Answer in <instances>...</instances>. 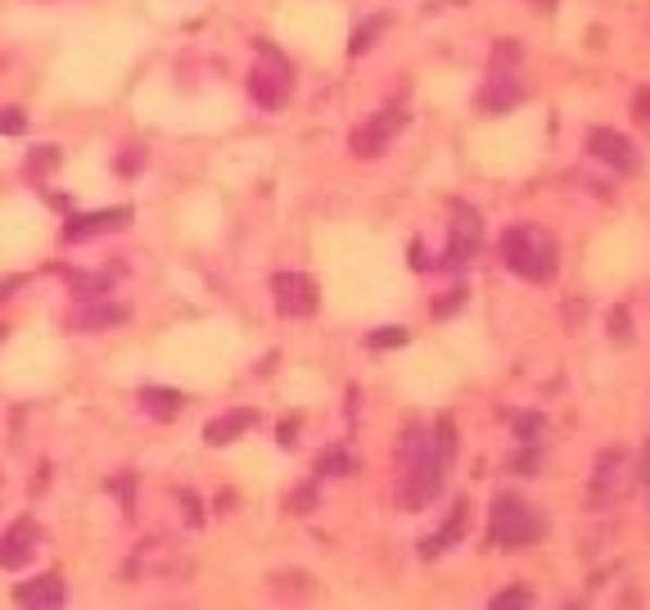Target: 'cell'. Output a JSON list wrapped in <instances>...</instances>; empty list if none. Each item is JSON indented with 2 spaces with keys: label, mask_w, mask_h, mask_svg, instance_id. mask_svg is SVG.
<instances>
[{
  "label": "cell",
  "mask_w": 650,
  "mask_h": 610,
  "mask_svg": "<svg viewBox=\"0 0 650 610\" xmlns=\"http://www.w3.org/2000/svg\"><path fill=\"white\" fill-rule=\"evenodd\" d=\"M492 606H498V610H506V606H534V593H524V588H506V593L492 597Z\"/></svg>",
  "instance_id": "28"
},
{
  "label": "cell",
  "mask_w": 650,
  "mask_h": 610,
  "mask_svg": "<svg viewBox=\"0 0 650 610\" xmlns=\"http://www.w3.org/2000/svg\"><path fill=\"white\" fill-rule=\"evenodd\" d=\"M366 344L370 349H402V344H407V330H402V326H380Z\"/></svg>",
  "instance_id": "23"
},
{
  "label": "cell",
  "mask_w": 650,
  "mask_h": 610,
  "mask_svg": "<svg viewBox=\"0 0 650 610\" xmlns=\"http://www.w3.org/2000/svg\"><path fill=\"white\" fill-rule=\"evenodd\" d=\"M258 425V412L254 407H231V412H222V416H212L208 425H204V443L208 448H226V443H235V439H244Z\"/></svg>",
  "instance_id": "14"
},
{
  "label": "cell",
  "mask_w": 650,
  "mask_h": 610,
  "mask_svg": "<svg viewBox=\"0 0 650 610\" xmlns=\"http://www.w3.org/2000/svg\"><path fill=\"white\" fill-rule=\"evenodd\" d=\"M127 321H132V308L127 303H113L109 294L105 298H77V308L69 313V326L82 334H100V330L127 326Z\"/></svg>",
  "instance_id": "12"
},
{
  "label": "cell",
  "mask_w": 650,
  "mask_h": 610,
  "mask_svg": "<svg viewBox=\"0 0 650 610\" xmlns=\"http://www.w3.org/2000/svg\"><path fill=\"white\" fill-rule=\"evenodd\" d=\"M587 155H592L597 163L614 168L618 176H633L641 168V155H637V145L624 136V132H614V127H597V132H587Z\"/></svg>",
  "instance_id": "9"
},
{
  "label": "cell",
  "mask_w": 650,
  "mask_h": 610,
  "mask_svg": "<svg viewBox=\"0 0 650 610\" xmlns=\"http://www.w3.org/2000/svg\"><path fill=\"white\" fill-rule=\"evenodd\" d=\"M258 54H262V64H254V73H249V96H254V105H262L267 113H275V109L290 100L294 73H290V64L267 41H258Z\"/></svg>",
  "instance_id": "5"
},
{
  "label": "cell",
  "mask_w": 650,
  "mask_h": 610,
  "mask_svg": "<svg viewBox=\"0 0 650 610\" xmlns=\"http://www.w3.org/2000/svg\"><path fill=\"white\" fill-rule=\"evenodd\" d=\"M605 326H610V340H618V344H628V334H633V330H628V308H614Z\"/></svg>",
  "instance_id": "26"
},
{
  "label": "cell",
  "mask_w": 650,
  "mask_h": 610,
  "mask_svg": "<svg viewBox=\"0 0 650 610\" xmlns=\"http://www.w3.org/2000/svg\"><path fill=\"white\" fill-rule=\"evenodd\" d=\"M23 127H27V118H23V109H0V136H23Z\"/></svg>",
  "instance_id": "24"
},
{
  "label": "cell",
  "mask_w": 650,
  "mask_h": 610,
  "mask_svg": "<svg viewBox=\"0 0 650 610\" xmlns=\"http://www.w3.org/2000/svg\"><path fill=\"white\" fill-rule=\"evenodd\" d=\"M271 294H275V313L298 321V317H312L317 313V281L303 277V271H275L271 277Z\"/></svg>",
  "instance_id": "8"
},
{
  "label": "cell",
  "mask_w": 650,
  "mask_h": 610,
  "mask_svg": "<svg viewBox=\"0 0 650 610\" xmlns=\"http://www.w3.org/2000/svg\"><path fill=\"white\" fill-rule=\"evenodd\" d=\"M136 212L127 204L118 208H96V212H77V218L64 222V244H86V240H100V235H113V231H127Z\"/></svg>",
  "instance_id": "10"
},
{
  "label": "cell",
  "mask_w": 650,
  "mask_h": 610,
  "mask_svg": "<svg viewBox=\"0 0 650 610\" xmlns=\"http://www.w3.org/2000/svg\"><path fill=\"white\" fill-rule=\"evenodd\" d=\"M69 588H64V578L59 574H41V578H27V584L14 588V601L23 606H64Z\"/></svg>",
  "instance_id": "15"
},
{
  "label": "cell",
  "mask_w": 650,
  "mask_h": 610,
  "mask_svg": "<svg viewBox=\"0 0 650 610\" xmlns=\"http://www.w3.org/2000/svg\"><path fill=\"white\" fill-rule=\"evenodd\" d=\"M54 168H59V149L54 145H37L33 155H27V172H33V176H46Z\"/></svg>",
  "instance_id": "22"
},
{
  "label": "cell",
  "mask_w": 650,
  "mask_h": 610,
  "mask_svg": "<svg viewBox=\"0 0 650 610\" xmlns=\"http://www.w3.org/2000/svg\"><path fill=\"white\" fill-rule=\"evenodd\" d=\"M456 456V430L452 420L439 416L433 425H412L397 443V507L402 511H425L429 502H439L447 471Z\"/></svg>",
  "instance_id": "1"
},
{
  "label": "cell",
  "mask_w": 650,
  "mask_h": 610,
  "mask_svg": "<svg viewBox=\"0 0 650 610\" xmlns=\"http://www.w3.org/2000/svg\"><path fill=\"white\" fill-rule=\"evenodd\" d=\"M483 244V222L475 208H456L452 212V231H447V254H443V267H466Z\"/></svg>",
  "instance_id": "11"
},
{
  "label": "cell",
  "mask_w": 650,
  "mask_h": 610,
  "mask_svg": "<svg viewBox=\"0 0 650 610\" xmlns=\"http://www.w3.org/2000/svg\"><path fill=\"white\" fill-rule=\"evenodd\" d=\"M353 471V456L344 448H330L317 456V475H348Z\"/></svg>",
  "instance_id": "21"
},
{
  "label": "cell",
  "mask_w": 650,
  "mask_h": 610,
  "mask_svg": "<svg viewBox=\"0 0 650 610\" xmlns=\"http://www.w3.org/2000/svg\"><path fill=\"white\" fill-rule=\"evenodd\" d=\"M515 59H519V46L515 41H502L498 50H492V73L479 90V109L483 113H506L511 105L524 100V82L515 73Z\"/></svg>",
  "instance_id": "4"
},
{
  "label": "cell",
  "mask_w": 650,
  "mask_h": 610,
  "mask_svg": "<svg viewBox=\"0 0 650 610\" xmlns=\"http://www.w3.org/2000/svg\"><path fill=\"white\" fill-rule=\"evenodd\" d=\"M511 425H515V439H519V443H538V439H542V430H547L542 412H515V416H511Z\"/></svg>",
  "instance_id": "20"
},
{
  "label": "cell",
  "mask_w": 650,
  "mask_h": 610,
  "mask_svg": "<svg viewBox=\"0 0 650 610\" xmlns=\"http://www.w3.org/2000/svg\"><path fill=\"white\" fill-rule=\"evenodd\" d=\"M466 511H470L466 502H456V507H452V521H447V525H443L439 534H429V538L420 542V557H425V561H433V557H443V552H447L452 542H461V534H466Z\"/></svg>",
  "instance_id": "17"
},
{
  "label": "cell",
  "mask_w": 650,
  "mask_h": 610,
  "mask_svg": "<svg viewBox=\"0 0 650 610\" xmlns=\"http://www.w3.org/2000/svg\"><path fill=\"white\" fill-rule=\"evenodd\" d=\"M502 263L519 281L547 285V281H555V271H561V244H555V235L538 222H515L502 235Z\"/></svg>",
  "instance_id": "2"
},
{
  "label": "cell",
  "mask_w": 650,
  "mask_h": 610,
  "mask_svg": "<svg viewBox=\"0 0 650 610\" xmlns=\"http://www.w3.org/2000/svg\"><path fill=\"white\" fill-rule=\"evenodd\" d=\"M641 475H650V443H646V466H641Z\"/></svg>",
  "instance_id": "29"
},
{
  "label": "cell",
  "mask_w": 650,
  "mask_h": 610,
  "mask_svg": "<svg viewBox=\"0 0 650 610\" xmlns=\"http://www.w3.org/2000/svg\"><path fill=\"white\" fill-rule=\"evenodd\" d=\"M312 507H317V488H312V484L298 488V493H290V511H294V515H307Z\"/></svg>",
  "instance_id": "27"
},
{
  "label": "cell",
  "mask_w": 650,
  "mask_h": 610,
  "mask_svg": "<svg viewBox=\"0 0 650 610\" xmlns=\"http://www.w3.org/2000/svg\"><path fill=\"white\" fill-rule=\"evenodd\" d=\"M547 534V521L542 511L534 502H524L519 493H498L488 507V538L492 547H506V552H515V547H529Z\"/></svg>",
  "instance_id": "3"
},
{
  "label": "cell",
  "mask_w": 650,
  "mask_h": 610,
  "mask_svg": "<svg viewBox=\"0 0 650 610\" xmlns=\"http://www.w3.org/2000/svg\"><path fill=\"white\" fill-rule=\"evenodd\" d=\"M389 23H393L389 14H370V19L357 27V33H353V41H348V54H353V59H361L370 46H376V37H380V33H389Z\"/></svg>",
  "instance_id": "19"
},
{
  "label": "cell",
  "mask_w": 650,
  "mask_h": 610,
  "mask_svg": "<svg viewBox=\"0 0 650 610\" xmlns=\"http://www.w3.org/2000/svg\"><path fill=\"white\" fill-rule=\"evenodd\" d=\"M633 488V456L624 448H605L597 456V471H592V502L610 507V502H624Z\"/></svg>",
  "instance_id": "7"
},
{
  "label": "cell",
  "mask_w": 650,
  "mask_h": 610,
  "mask_svg": "<svg viewBox=\"0 0 650 610\" xmlns=\"http://www.w3.org/2000/svg\"><path fill=\"white\" fill-rule=\"evenodd\" d=\"M407 127V109H397V105H384V109H376L370 113L361 127L348 136V149L357 159H380L384 149L397 141V132Z\"/></svg>",
  "instance_id": "6"
},
{
  "label": "cell",
  "mask_w": 650,
  "mask_h": 610,
  "mask_svg": "<svg viewBox=\"0 0 650 610\" xmlns=\"http://www.w3.org/2000/svg\"><path fill=\"white\" fill-rule=\"evenodd\" d=\"M140 412L154 420H176L185 412V393L176 389H159V385H145L140 389Z\"/></svg>",
  "instance_id": "16"
},
{
  "label": "cell",
  "mask_w": 650,
  "mask_h": 610,
  "mask_svg": "<svg viewBox=\"0 0 650 610\" xmlns=\"http://www.w3.org/2000/svg\"><path fill=\"white\" fill-rule=\"evenodd\" d=\"M64 281H69L73 298H105V294H113L109 271H64Z\"/></svg>",
  "instance_id": "18"
},
{
  "label": "cell",
  "mask_w": 650,
  "mask_h": 610,
  "mask_svg": "<svg viewBox=\"0 0 650 610\" xmlns=\"http://www.w3.org/2000/svg\"><path fill=\"white\" fill-rule=\"evenodd\" d=\"M641 479H646V502H650V475H641Z\"/></svg>",
  "instance_id": "30"
},
{
  "label": "cell",
  "mask_w": 650,
  "mask_h": 610,
  "mask_svg": "<svg viewBox=\"0 0 650 610\" xmlns=\"http://www.w3.org/2000/svg\"><path fill=\"white\" fill-rule=\"evenodd\" d=\"M37 542H41V529H37L33 515L14 521L5 534H0V570H23L37 557Z\"/></svg>",
  "instance_id": "13"
},
{
  "label": "cell",
  "mask_w": 650,
  "mask_h": 610,
  "mask_svg": "<svg viewBox=\"0 0 650 610\" xmlns=\"http://www.w3.org/2000/svg\"><path fill=\"white\" fill-rule=\"evenodd\" d=\"M633 122L641 132H650V86H641L637 96H633Z\"/></svg>",
  "instance_id": "25"
}]
</instances>
